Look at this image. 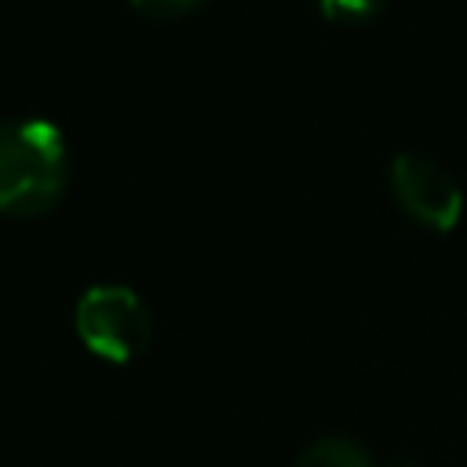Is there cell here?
Instances as JSON below:
<instances>
[{"mask_svg":"<svg viewBox=\"0 0 467 467\" xmlns=\"http://www.w3.org/2000/svg\"><path fill=\"white\" fill-rule=\"evenodd\" d=\"M69 182L62 131L44 117L0 120V212L40 215L58 204Z\"/></svg>","mask_w":467,"mask_h":467,"instance_id":"obj_1","label":"cell"},{"mask_svg":"<svg viewBox=\"0 0 467 467\" xmlns=\"http://www.w3.org/2000/svg\"><path fill=\"white\" fill-rule=\"evenodd\" d=\"M77 332L99 358L131 361L146 350L153 336L150 306L128 285H91L73 310Z\"/></svg>","mask_w":467,"mask_h":467,"instance_id":"obj_2","label":"cell"},{"mask_svg":"<svg viewBox=\"0 0 467 467\" xmlns=\"http://www.w3.org/2000/svg\"><path fill=\"white\" fill-rule=\"evenodd\" d=\"M390 190L412 219H420L434 230H452L460 223L463 190L452 179V171L445 164H438L431 153L401 150L390 161Z\"/></svg>","mask_w":467,"mask_h":467,"instance_id":"obj_3","label":"cell"},{"mask_svg":"<svg viewBox=\"0 0 467 467\" xmlns=\"http://www.w3.org/2000/svg\"><path fill=\"white\" fill-rule=\"evenodd\" d=\"M292 467H372L365 449L347 438V434H325L317 441H310Z\"/></svg>","mask_w":467,"mask_h":467,"instance_id":"obj_4","label":"cell"},{"mask_svg":"<svg viewBox=\"0 0 467 467\" xmlns=\"http://www.w3.org/2000/svg\"><path fill=\"white\" fill-rule=\"evenodd\" d=\"M383 7V0H321V11L336 22H361L368 15H376Z\"/></svg>","mask_w":467,"mask_h":467,"instance_id":"obj_5","label":"cell"},{"mask_svg":"<svg viewBox=\"0 0 467 467\" xmlns=\"http://www.w3.org/2000/svg\"><path fill=\"white\" fill-rule=\"evenodd\" d=\"M201 4L204 0H131V7H139L150 18H175V15H186V11L201 7Z\"/></svg>","mask_w":467,"mask_h":467,"instance_id":"obj_6","label":"cell"},{"mask_svg":"<svg viewBox=\"0 0 467 467\" xmlns=\"http://www.w3.org/2000/svg\"><path fill=\"white\" fill-rule=\"evenodd\" d=\"M390 467H416V463H412V460H394Z\"/></svg>","mask_w":467,"mask_h":467,"instance_id":"obj_7","label":"cell"}]
</instances>
